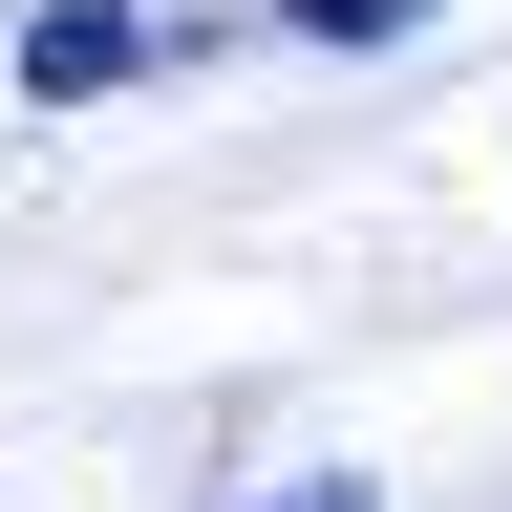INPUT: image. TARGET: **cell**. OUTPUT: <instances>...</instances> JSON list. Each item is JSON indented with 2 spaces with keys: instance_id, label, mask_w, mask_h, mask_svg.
<instances>
[{
  "instance_id": "2",
  "label": "cell",
  "mask_w": 512,
  "mask_h": 512,
  "mask_svg": "<svg viewBox=\"0 0 512 512\" xmlns=\"http://www.w3.org/2000/svg\"><path fill=\"white\" fill-rule=\"evenodd\" d=\"M278 22H320V43H406L427 0H278Z\"/></svg>"
},
{
  "instance_id": "3",
  "label": "cell",
  "mask_w": 512,
  "mask_h": 512,
  "mask_svg": "<svg viewBox=\"0 0 512 512\" xmlns=\"http://www.w3.org/2000/svg\"><path fill=\"white\" fill-rule=\"evenodd\" d=\"M235 512H384L363 470H278V491H235Z\"/></svg>"
},
{
  "instance_id": "1",
  "label": "cell",
  "mask_w": 512,
  "mask_h": 512,
  "mask_svg": "<svg viewBox=\"0 0 512 512\" xmlns=\"http://www.w3.org/2000/svg\"><path fill=\"white\" fill-rule=\"evenodd\" d=\"M128 43H150L128 0H43V22H22V86H43V107H86V86H107Z\"/></svg>"
}]
</instances>
